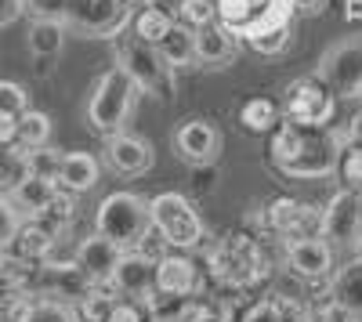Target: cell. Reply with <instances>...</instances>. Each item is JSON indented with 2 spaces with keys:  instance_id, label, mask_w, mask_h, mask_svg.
<instances>
[{
  "instance_id": "5b68a950",
  "label": "cell",
  "mask_w": 362,
  "mask_h": 322,
  "mask_svg": "<svg viewBox=\"0 0 362 322\" xmlns=\"http://www.w3.org/2000/svg\"><path fill=\"white\" fill-rule=\"evenodd\" d=\"M95 232L116 243L119 250H134L153 232L148 228V199H141L138 192H109L98 203Z\"/></svg>"
},
{
  "instance_id": "11a10c76",
  "label": "cell",
  "mask_w": 362,
  "mask_h": 322,
  "mask_svg": "<svg viewBox=\"0 0 362 322\" xmlns=\"http://www.w3.org/2000/svg\"><path fill=\"white\" fill-rule=\"evenodd\" d=\"M358 98H362V91H358Z\"/></svg>"
},
{
  "instance_id": "2e32d148",
  "label": "cell",
  "mask_w": 362,
  "mask_h": 322,
  "mask_svg": "<svg viewBox=\"0 0 362 322\" xmlns=\"http://www.w3.org/2000/svg\"><path fill=\"white\" fill-rule=\"evenodd\" d=\"M153 279H156V294H167V297H192V294H199V286H203L196 261L185 257L181 250H163L156 257Z\"/></svg>"
},
{
  "instance_id": "e575fe53",
  "label": "cell",
  "mask_w": 362,
  "mask_h": 322,
  "mask_svg": "<svg viewBox=\"0 0 362 322\" xmlns=\"http://www.w3.org/2000/svg\"><path fill=\"white\" fill-rule=\"evenodd\" d=\"M58 167H62V153L47 145H37V149H25V174H37V178H58ZM58 185V181H54Z\"/></svg>"
},
{
  "instance_id": "ab89813d",
  "label": "cell",
  "mask_w": 362,
  "mask_h": 322,
  "mask_svg": "<svg viewBox=\"0 0 362 322\" xmlns=\"http://www.w3.org/2000/svg\"><path fill=\"white\" fill-rule=\"evenodd\" d=\"M181 22L192 25V29L214 22V4H210V0H181Z\"/></svg>"
},
{
  "instance_id": "681fc988",
  "label": "cell",
  "mask_w": 362,
  "mask_h": 322,
  "mask_svg": "<svg viewBox=\"0 0 362 322\" xmlns=\"http://www.w3.org/2000/svg\"><path fill=\"white\" fill-rule=\"evenodd\" d=\"M0 141H15V116H0Z\"/></svg>"
},
{
  "instance_id": "f6af8a7d",
  "label": "cell",
  "mask_w": 362,
  "mask_h": 322,
  "mask_svg": "<svg viewBox=\"0 0 362 322\" xmlns=\"http://www.w3.org/2000/svg\"><path fill=\"white\" fill-rule=\"evenodd\" d=\"M312 322H362V315H355V311H348V308H341L334 301H326L322 308L312 311Z\"/></svg>"
},
{
  "instance_id": "d4e9b609",
  "label": "cell",
  "mask_w": 362,
  "mask_h": 322,
  "mask_svg": "<svg viewBox=\"0 0 362 322\" xmlns=\"http://www.w3.org/2000/svg\"><path fill=\"white\" fill-rule=\"evenodd\" d=\"M334 282H329V301L362 315V257H355L351 265H344L341 272H329Z\"/></svg>"
},
{
  "instance_id": "ffe728a7",
  "label": "cell",
  "mask_w": 362,
  "mask_h": 322,
  "mask_svg": "<svg viewBox=\"0 0 362 322\" xmlns=\"http://www.w3.org/2000/svg\"><path fill=\"white\" fill-rule=\"evenodd\" d=\"M58 189L76 196V192H90L102 181V163L90 153H62V167H58Z\"/></svg>"
},
{
  "instance_id": "484cf974",
  "label": "cell",
  "mask_w": 362,
  "mask_h": 322,
  "mask_svg": "<svg viewBox=\"0 0 362 322\" xmlns=\"http://www.w3.org/2000/svg\"><path fill=\"white\" fill-rule=\"evenodd\" d=\"M174 322H232V301L218 294H192Z\"/></svg>"
},
{
  "instance_id": "7a4b0ae2",
  "label": "cell",
  "mask_w": 362,
  "mask_h": 322,
  "mask_svg": "<svg viewBox=\"0 0 362 322\" xmlns=\"http://www.w3.org/2000/svg\"><path fill=\"white\" fill-rule=\"evenodd\" d=\"M206 272L214 282L228 286V290H254L268 279V254L261 250V243L247 232L225 236L206 257Z\"/></svg>"
},
{
  "instance_id": "4dcf8cb0",
  "label": "cell",
  "mask_w": 362,
  "mask_h": 322,
  "mask_svg": "<svg viewBox=\"0 0 362 322\" xmlns=\"http://www.w3.org/2000/svg\"><path fill=\"white\" fill-rule=\"evenodd\" d=\"M131 22H134V37H138V40H145V44H153V47L167 37V29L174 25V18H170L167 11L153 8V4L141 8L138 15H131Z\"/></svg>"
},
{
  "instance_id": "7bdbcfd3",
  "label": "cell",
  "mask_w": 362,
  "mask_h": 322,
  "mask_svg": "<svg viewBox=\"0 0 362 322\" xmlns=\"http://www.w3.org/2000/svg\"><path fill=\"white\" fill-rule=\"evenodd\" d=\"M243 322H283V318H279V304H276V297H261V301H254V304L247 308Z\"/></svg>"
},
{
  "instance_id": "1f68e13d",
  "label": "cell",
  "mask_w": 362,
  "mask_h": 322,
  "mask_svg": "<svg viewBox=\"0 0 362 322\" xmlns=\"http://www.w3.org/2000/svg\"><path fill=\"white\" fill-rule=\"evenodd\" d=\"M25 272H22V261H8L0 254V308H11V304H22V294H25Z\"/></svg>"
},
{
  "instance_id": "52a82bcc",
  "label": "cell",
  "mask_w": 362,
  "mask_h": 322,
  "mask_svg": "<svg viewBox=\"0 0 362 322\" xmlns=\"http://www.w3.org/2000/svg\"><path fill=\"white\" fill-rule=\"evenodd\" d=\"M131 15H134V8L127 0H66L62 25L73 29L76 37L109 40L131 25Z\"/></svg>"
},
{
  "instance_id": "60d3db41",
  "label": "cell",
  "mask_w": 362,
  "mask_h": 322,
  "mask_svg": "<svg viewBox=\"0 0 362 322\" xmlns=\"http://www.w3.org/2000/svg\"><path fill=\"white\" fill-rule=\"evenodd\" d=\"M337 170L344 174L348 185H362V145H348V149H341Z\"/></svg>"
},
{
  "instance_id": "603a6c76",
  "label": "cell",
  "mask_w": 362,
  "mask_h": 322,
  "mask_svg": "<svg viewBox=\"0 0 362 322\" xmlns=\"http://www.w3.org/2000/svg\"><path fill=\"white\" fill-rule=\"evenodd\" d=\"M232 54H235V37L221 22H206V25L196 29V62L225 66Z\"/></svg>"
},
{
  "instance_id": "83f0119b",
  "label": "cell",
  "mask_w": 362,
  "mask_h": 322,
  "mask_svg": "<svg viewBox=\"0 0 362 322\" xmlns=\"http://www.w3.org/2000/svg\"><path fill=\"white\" fill-rule=\"evenodd\" d=\"M15 322H80L76 308L66 301H51V297H33V301H22Z\"/></svg>"
},
{
  "instance_id": "f35d334b",
  "label": "cell",
  "mask_w": 362,
  "mask_h": 322,
  "mask_svg": "<svg viewBox=\"0 0 362 322\" xmlns=\"http://www.w3.org/2000/svg\"><path fill=\"white\" fill-rule=\"evenodd\" d=\"M105 322H148V308L131 301V297H112V308L105 315Z\"/></svg>"
},
{
  "instance_id": "74e56055",
  "label": "cell",
  "mask_w": 362,
  "mask_h": 322,
  "mask_svg": "<svg viewBox=\"0 0 362 322\" xmlns=\"http://www.w3.org/2000/svg\"><path fill=\"white\" fill-rule=\"evenodd\" d=\"M29 109V95H25V87L15 83V80H0V116H18Z\"/></svg>"
},
{
  "instance_id": "9a60e30c",
  "label": "cell",
  "mask_w": 362,
  "mask_h": 322,
  "mask_svg": "<svg viewBox=\"0 0 362 322\" xmlns=\"http://www.w3.org/2000/svg\"><path fill=\"white\" fill-rule=\"evenodd\" d=\"M153 163H156V153H153V141L148 138H138L131 131H119V134L105 138V167L109 170L138 178V174H145Z\"/></svg>"
},
{
  "instance_id": "7402d4cb",
  "label": "cell",
  "mask_w": 362,
  "mask_h": 322,
  "mask_svg": "<svg viewBox=\"0 0 362 322\" xmlns=\"http://www.w3.org/2000/svg\"><path fill=\"white\" fill-rule=\"evenodd\" d=\"M54 192H58V185L51 178H37V174H22V178L8 189V196H11L15 207L22 210V217H37L54 199Z\"/></svg>"
},
{
  "instance_id": "8992f818",
  "label": "cell",
  "mask_w": 362,
  "mask_h": 322,
  "mask_svg": "<svg viewBox=\"0 0 362 322\" xmlns=\"http://www.w3.org/2000/svg\"><path fill=\"white\" fill-rule=\"evenodd\" d=\"M116 69H124L131 83L138 87V95H153L167 102L174 95V69L163 62L160 47L145 44V40H124L116 44Z\"/></svg>"
},
{
  "instance_id": "f5cc1de1",
  "label": "cell",
  "mask_w": 362,
  "mask_h": 322,
  "mask_svg": "<svg viewBox=\"0 0 362 322\" xmlns=\"http://www.w3.org/2000/svg\"><path fill=\"white\" fill-rule=\"evenodd\" d=\"M148 322H167V318H148Z\"/></svg>"
},
{
  "instance_id": "d6a6232c",
  "label": "cell",
  "mask_w": 362,
  "mask_h": 322,
  "mask_svg": "<svg viewBox=\"0 0 362 322\" xmlns=\"http://www.w3.org/2000/svg\"><path fill=\"white\" fill-rule=\"evenodd\" d=\"M73 217H76V203H73V196L58 189V192H54V199L47 203V207H44L33 221L47 225L51 232H58V236H66V228L73 225Z\"/></svg>"
},
{
  "instance_id": "4316f807",
  "label": "cell",
  "mask_w": 362,
  "mask_h": 322,
  "mask_svg": "<svg viewBox=\"0 0 362 322\" xmlns=\"http://www.w3.org/2000/svg\"><path fill=\"white\" fill-rule=\"evenodd\" d=\"M66 33L69 29L62 22L54 18H37L33 25H29V51H33L40 62H47V58H58L66 47Z\"/></svg>"
},
{
  "instance_id": "f546056e",
  "label": "cell",
  "mask_w": 362,
  "mask_h": 322,
  "mask_svg": "<svg viewBox=\"0 0 362 322\" xmlns=\"http://www.w3.org/2000/svg\"><path fill=\"white\" fill-rule=\"evenodd\" d=\"M15 141L22 149H37V145L51 141V116L40 109H25L15 120Z\"/></svg>"
},
{
  "instance_id": "277c9868",
  "label": "cell",
  "mask_w": 362,
  "mask_h": 322,
  "mask_svg": "<svg viewBox=\"0 0 362 322\" xmlns=\"http://www.w3.org/2000/svg\"><path fill=\"white\" fill-rule=\"evenodd\" d=\"M148 228L170 250H196L206 236L203 217L196 214L192 199L181 192H160L148 199Z\"/></svg>"
},
{
  "instance_id": "836d02e7",
  "label": "cell",
  "mask_w": 362,
  "mask_h": 322,
  "mask_svg": "<svg viewBox=\"0 0 362 322\" xmlns=\"http://www.w3.org/2000/svg\"><path fill=\"white\" fill-rule=\"evenodd\" d=\"M25 174V149L18 141H0V192H8Z\"/></svg>"
},
{
  "instance_id": "db71d44e",
  "label": "cell",
  "mask_w": 362,
  "mask_h": 322,
  "mask_svg": "<svg viewBox=\"0 0 362 322\" xmlns=\"http://www.w3.org/2000/svg\"><path fill=\"white\" fill-rule=\"evenodd\" d=\"M358 257H362V243H358Z\"/></svg>"
},
{
  "instance_id": "6da1fadb",
  "label": "cell",
  "mask_w": 362,
  "mask_h": 322,
  "mask_svg": "<svg viewBox=\"0 0 362 322\" xmlns=\"http://www.w3.org/2000/svg\"><path fill=\"white\" fill-rule=\"evenodd\" d=\"M344 141L337 131L329 127H312V124H293V120H279V127L272 131V163L286 178H300V181H315V178H329L337 170Z\"/></svg>"
},
{
  "instance_id": "d590c367",
  "label": "cell",
  "mask_w": 362,
  "mask_h": 322,
  "mask_svg": "<svg viewBox=\"0 0 362 322\" xmlns=\"http://www.w3.org/2000/svg\"><path fill=\"white\" fill-rule=\"evenodd\" d=\"M247 44H250L257 54H283V51L290 47V22H276V25L261 29V33L247 37Z\"/></svg>"
},
{
  "instance_id": "b9f144b4",
  "label": "cell",
  "mask_w": 362,
  "mask_h": 322,
  "mask_svg": "<svg viewBox=\"0 0 362 322\" xmlns=\"http://www.w3.org/2000/svg\"><path fill=\"white\" fill-rule=\"evenodd\" d=\"M22 11H29L33 18H54V22H62L66 0H22Z\"/></svg>"
},
{
  "instance_id": "ee69618b",
  "label": "cell",
  "mask_w": 362,
  "mask_h": 322,
  "mask_svg": "<svg viewBox=\"0 0 362 322\" xmlns=\"http://www.w3.org/2000/svg\"><path fill=\"white\" fill-rule=\"evenodd\" d=\"M279 304V318L283 322H312V308L305 301H297V297H276Z\"/></svg>"
},
{
  "instance_id": "8d00e7d4",
  "label": "cell",
  "mask_w": 362,
  "mask_h": 322,
  "mask_svg": "<svg viewBox=\"0 0 362 322\" xmlns=\"http://www.w3.org/2000/svg\"><path fill=\"white\" fill-rule=\"evenodd\" d=\"M22 210L11 203V196L8 192H0V254H8L11 250V243H15V236H18V228H22Z\"/></svg>"
},
{
  "instance_id": "ba28073f",
  "label": "cell",
  "mask_w": 362,
  "mask_h": 322,
  "mask_svg": "<svg viewBox=\"0 0 362 322\" xmlns=\"http://www.w3.org/2000/svg\"><path fill=\"white\" fill-rule=\"evenodd\" d=\"M319 236L334 250H358V243H362V185L341 189L319 210Z\"/></svg>"
},
{
  "instance_id": "4fadbf2b",
  "label": "cell",
  "mask_w": 362,
  "mask_h": 322,
  "mask_svg": "<svg viewBox=\"0 0 362 322\" xmlns=\"http://www.w3.org/2000/svg\"><path fill=\"white\" fill-rule=\"evenodd\" d=\"M33 286L40 297H51V301H66V304H76L90 282L80 275V268L73 265V261H37V275H33Z\"/></svg>"
},
{
  "instance_id": "30bf717a",
  "label": "cell",
  "mask_w": 362,
  "mask_h": 322,
  "mask_svg": "<svg viewBox=\"0 0 362 322\" xmlns=\"http://www.w3.org/2000/svg\"><path fill=\"white\" fill-rule=\"evenodd\" d=\"M214 15L232 37L247 40L276 22H290V4L286 0H214Z\"/></svg>"
},
{
  "instance_id": "8fae6325",
  "label": "cell",
  "mask_w": 362,
  "mask_h": 322,
  "mask_svg": "<svg viewBox=\"0 0 362 322\" xmlns=\"http://www.w3.org/2000/svg\"><path fill=\"white\" fill-rule=\"evenodd\" d=\"M319 76L337 98H358V91H362V37L337 40L334 47H326L322 62H319Z\"/></svg>"
},
{
  "instance_id": "c3c4849f",
  "label": "cell",
  "mask_w": 362,
  "mask_h": 322,
  "mask_svg": "<svg viewBox=\"0 0 362 322\" xmlns=\"http://www.w3.org/2000/svg\"><path fill=\"white\" fill-rule=\"evenodd\" d=\"M341 141H348V145H362V112L355 116V124L348 127V138H341Z\"/></svg>"
},
{
  "instance_id": "d6986e66",
  "label": "cell",
  "mask_w": 362,
  "mask_h": 322,
  "mask_svg": "<svg viewBox=\"0 0 362 322\" xmlns=\"http://www.w3.org/2000/svg\"><path fill=\"white\" fill-rule=\"evenodd\" d=\"M119 250L116 243H109L105 236H87L76 243V254H73V265L80 268V275L90 282V286H109L112 272H116V261H119Z\"/></svg>"
},
{
  "instance_id": "ac0fdd59",
  "label": "cell",
  "mask_w": 362,
  "mask_h": 322,
  "mask_svg": "<svg viewBox=\"0 0 362 322\" xmlns=\"http://www.w3.org/2000/svg\"><path fill=\"white\" fill-rule=\"evenodd\" d=\"M264 225H268L272 232H279V236H286V239L319 236V207H308V203H300V199L279 196V199L268 203Z\"/></svg>"
},
{
  "instance_id": "9c48e42d",
  "label": "cell",
  "mask_w": 362,
  "mask_h": 322,
  "mask_svg": "<svg viewBox=\"0 0 362 322\" xmlns=\"http://www.w3.org/2000/svg\"><path fill=\"white\" fill-rule=\"evenodd\" d=\"M337 112V95L322 83L319 73L300 76L286 87V105H283V120L293 124H312V127H329Z\"/></svg>"
},
{
  "instance_id": "5bb4252c",
  "label": "cell",
  "mask_w": 362,
  "mask_h": 322,
  "mask_svg": "<svg viewBox=\"0 0 362 322\" xmlns=\"http://www.w3.org/2000/svg\"><path fill=\"white\" fill-rule=\"evenodd\" d=\"M174 153L192 163V167H210L221 156V131L210 120H185L174 131Z\"/></svg>"
},
{
  "instance_id": "816d5d0a",
  "label": "cell",
  "mask_w": 362,
  "mask_h": 322,
  "mask_svg": "<svg viewBox=\"0 0 362 322\" xmlns=\"http://www.w3.org/2000/svg\"><path fill=\"white\" fill-rule=\"evenodd\" d=\"M127 4H131V8H148L153 0H127Z\"/></svg>"
},
{
  "instance_id": "7c38bea8",
  "label": "cell",
  "mask_w": 362,
  "mask_h": 322,
  "mask_svg": "<svg viewBox=\"0 0 362 322\" xmlns=\"http://www.w3.org/2000/svg\"><path fill=\"white\" fill-rule=\"evenodd\" d=\"M153 272H156L153 257H145L141 250H124L119 261H116V272H112L109 286H112V294H119V297H131L138 304H148V297L156 294Z\"/></svg>"
},
{
  "instance_id": "cb8c5ba5",
  "label": "cell",
  "mask_w": 362,
  "mask_h": 322,
  "mask_svg": "<svg viewBox=\"0 0 362 322\" xmlns=\"http://www.w3.org/2000/svg\"><path fill=\"white\" fill-rule=\"evenodd\" d=\"M160 54H163V62L170 69H181V66H196V29L185 25V22H174L167 29V37L156 44Z\"/></svg>"
},
{
  "instance_id": "3957f363",
  "label": "cell",
  "mask_w": 362,
  "mask_h": 322,
  "mask_svg": "<svg viewBox=\"0 0 362 322\" xmlns=\"http://www.w3.org/2000/svg\"><path fill=\"white\" fill-rule=\"evenodd\" d=\"M138 105V87L131 83V76L124 69H105L95 87H90V98H87V124L95 127L102 138L127 131L131 116Z\"/></svg>"
},
{
  "instance_id": "f907efd6",
  "label": "cell",
  "mask_w": 362,
  "mask_h": 322,
  "mask_svg": "<svg viewBox=\"0 0 362 322\" xmlns=\"http://www.w3.org/2000/svg\"><path fill=\"white\" fill-rule=\"evenodd\" d=\"M348 18H362V0H348Z\"/></svg>"
},
{
  "instance_id": "f1b7e54d",
  "label": "cell",
  "mask_w": 362,
  "mask_h": 322,
  "mask_svg": "<svg viewBox=\"0 0 362 322\" xmlns=\"http://www.w3.org/2000/svg\"><path fill=\"white\" fill-rule=\"evenodd\" d=\"M279 120H283V112L272 98H247L243 105H239V124H243V131H250V134L276 131Z\"/></svg>"
},
{
  "instance_id": "e0dca14e",
  "label": "cell",
  "mask_w": 362,
  "mask_h": 322,
  "mask_svg": "<svg viewBox=\"0 0 362 322\" xmlns=\"http://www.w3.org/2000/svg\"><path fill=\"white\" fill-rule=\"evenodd\" d=\"M286 265L290 272H297L300 279H326L334 272V261H337V250L329 246L322 236H297V239H286Z\"/></svg>"
},
{
  "instance_id": "44dd1931",
  "label": "cell",
  "mask_w": 362,
  "mask_h": 322,
  "mask_svg": "<svg viewBox=\"0 0 362 322\" xmlns=\"http://www.w3.org/2000/svg\"><path fill=\"white\" fill-rule=\"evenodd\" d=\"M58 239H62L58 232H51L47 225H40V221H33V217H25L22 228H18V236H15V243H11V250H15L18 261L37 265V261H47V257L54 254Z\"/></svg>"
},
{
  "instance_id": "bcb514c9",
  "label": "cell",
  "mask_w": 362,
  "mask_h": 322,
  "mask_svg": "<svg viewBox=\"0 0 362 322\" xmlns=\"http://www.w3.org/2000/svg\"><path fill=\"white\" fill-rule=\"evenodd\" d=\"M22 18V0H0V29Z\"/></svg>"
},
{
  "instance_id": "7dc6e473",
  "label": "cell",
  "mask_w": 362,
  "mask_h": 322,
  "mask_svg": "<svg viewBox=\"0 0 362 322\" xmlns=\"http://www.w3.org/2000/svg\"><path fill=\"white\" fill-rule=\"evenodd\" d=\"M286 4H290V11H297V15H319V11H326L329 0H286Z\"/></svg>"
}]
</instances>
